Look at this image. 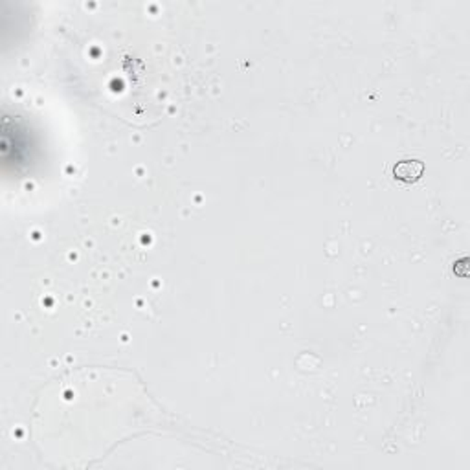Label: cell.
<instances>
[{
  "mask_svg": "<svg viewBox=\"0 0 470 470\" xmlns=\"http://www.w3.org/2000/svg\"><path fill=\"white\" fill-rule=\"evenodd\" d=\"M424 173V163L421 160H400L393 166V177L402 184H414Z\"/></svg>",
  "mask_w": 470,
  "mask_h": 470,
  "instance_id": "cell-1",
  "label": "cell"
}]
</instances>
